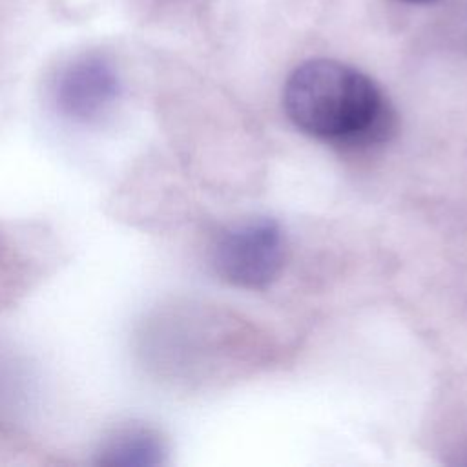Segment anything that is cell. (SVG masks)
Returning a JSON list of instances; mask_svg holds the SVG:
<instances>
[{
  "mask_svg": "<svg viewBox=\"0 0 467 467\" xmlns=\"http://www.w3.org/2000/svg\"><path fill=\"white\" fill-rule=\"evenodd\" d=\"M407 2H418L420 4V2H431V0H407Z\"/></svg>",
  "mask_w": 467,
  "mask_h": 467,
  "instance_id": "5b68a950",
  "label": "cell"
},
{
  "mask_svg": "<svg viewBox=\"0 0 467 467\" xmlns=\"http://www.w3.org/2000/svg\"><path fill=\"white\" fill-rule=\"evenodd\" d=\"M119 97V77L99 55H86L67 64L55 84L58 111L75 122H93L108 113Z\"/></svg>",
  "mask_w": 467,
  "mask_h": 467,
  "instance_id": "3957f363",
  "label": "cell"
},
{
  "mask_svg": "<svg viewBox=\"0 0 467 467\" xmlns=\"http://www.w3.org/2000/svg\"><path fill=\"white\" fill-rule=\"evenodd\" d=\"M288 119L305 133L348 146L383 140L392 130V111L359 69L337 60H308L288 77L283 91Z\"/></svg>",
  "mask_w": 467,
  "mask_h": 467,
  "instance_id": "6da1fadb",
  "label": "cell"
},
{
  "mask_svg": "<svg viewBox=\"0 0 467 467\" xmlns=\"http://www.w3.org/2000/svg\"><path fill=\"white\" fill-rule=\"evenodd\" d=\"M285 261V237L272 219H250L224 230L213 246V266L228 283L263 288Z\"/></svg>",
  "mask_w": 467,
  "mask_h": 467,
  "instance_id": "7a4b0ae2",
  "label": "cell"
},
{
  "mask_svg": "<svg viewBox=\"0 0 467 467\" xmlns=\"http://www.w3.org/2000/svg\"><path fill=\"white\" fill-rule=\"evenodd\" d=\"M166 445L150 427L131 425L119 429L99 451V463L113 467H148L164 462Z\"/></svg>",
  "mask_w": 467,
  "mask_h": 467,
  "instance_id": "277c9868",
  "label": "cell"
}]
</instances>
